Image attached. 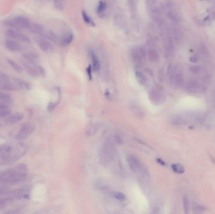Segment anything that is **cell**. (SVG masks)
<instances>
[{
  "label": "cell",
  "mask_w": 215,
  "mask_h": 214,
  "mask_svg": "<svg viewBox=\"0 0 215 214\" xmlns=\"http://www.w3.org/2000/svg\"><path fill=\"white\" fill-rule=\"evenodd\" d=\"M27 177V166L21 163L14 168L0 171V183L3 184H15L23 182Z\"/></svg>",
  "instance_id": "1"
},
{
  "label": "cell",
  "mask_w": 215,
  "mask_h": 214,
  "mask_svg": "<svg viewBox=\"0 0 215 214\" xmlns=\"http://www.w3.org/2000/svg\"><path fill=\"white\" fill-rule=\"evenodd\" d=\"M127 162L130 168L137 175L142 178H147L149 177V172L147 168L142 163V162L134 155H128L127 157Z\"/></svg>",
  "instance_id": "2"
},
{
  "label": "cell",
  "mask_w": 215,
  "mask_h": 214,
  "mask_svg": "<svg viewBox=\"0 0 215 214\" xmlns=\"http://www.w3.org/2000/svg\"><path fill=\"white\" fill-rule=\"evenodd\" d=\"M168 73L170 78V81L174 86L179 87L184 83V78L181 71L179 67L176 65H170L169 67Z\"/></svg>",
  "instance_id": "3"
},
{
  "label": "cell",
  "mask_w": 215,
  "mask_h": 214,
  "mask_svg": "<svg viewBox=\"0 0 215 214\" xmlns=\"http://www.w3.org/2000/svg\"><path fill=\"white\" fill-rule=\"evenodd\" d=\"M30 23V20L23 16H17L6 21L7 26L17 30L28 29Z\"/></svg>",
  "instance_id": "4"
},
{
  "label": "cell",
  "mask_w": 215,
  "mask_h": 214,
  "mask_svg": "<svg viewBox=\"0 0 215 214\" xmlns=\"http://www.w3.org/2000/svg\"><path fill=\"white\" fill-rule=\"evenodd\" d=\"M35 129V125L32 122H25L21 126L17 135V138L18 140H25L29 138Z\"/></svg>",
  "instance_id": "5"
},
{
  "label": "cell",
  "mask_w": 215,
  "mask_h": 214,
  "mask_svg": "<svg viewBox=\"0 0 215 214\" xmlns=\"http://www.w3.org/2000/svg\"><path fill=\"white\" fill-rule=\"evenodd\" d=\"M5 34L6 36L11 39L17 40L20 41L22 42L26 43V44L30 43V39L27 36L23 34V33L18 32L15 30L8 29L5 32Z\"/></svg>",
  "instance_id": "6"
},
{
  "label": "cell",
  "mask_w": 215,
  "mask_h": 214,
  "mask_svg": "<svg viewBox=\"0 0 215 214\" xmlns=\"http://www.w3.org/2000/svg\"><path fill=\"white\" fill-rule=\"evenodd\" d=\"M113 151L112 147L110 145V144H105L100 152V158L101 161L105 163H109L113 158Z\"/></svg>",
  "instance_id": "7"
},
{
  "label": "cell",
  "mask_w": 215,
  "mask_h": 214,
  "mask_svg": "<svg viewBox=\"0 0 215 214\" xmlns=\"http://www.w3.org/2000/svg\"><path fill=\"white\" fill-rule=\"evenodd\" d=\"M149 97L151 102L155 104H161L165 101L163 93L155 88H153L150 90Z\"/></svg>",
  "instance_id": "8"
},
{
  "label": "cell",
  "mask_w": 215,
  "mask_h": 214,
  "mask_svg": "<svg viewBox=\"0 0 215 214\" xmlns=\"http://www.w3.org/2000/svg\"><path fill=\"white\" fill-rule=\"evenodd\" d=\"M186 90L189 93L196 94L203 93L205 90V87L197 81H190L186 85Z\"/></svg>",
  "instance_id": "9"
},
{
  "label": "cell",
  "mask_w": 215,
  "mask_h": 214,
  "mask_svg": "<svg viewBox=\"0 0 215 214\" xmlns=\"http://www.w3.org/2000/svg\"><path fill=\"white\" fill-rule=\"evenodd\" d=\"M12 147L8 144L0 146V159L9 162L13 154Z\"/></svg>",
  "instance_id": "10"
},
{
  "label": "cell",
  "mask_w": 215,
  "mask_h": 214,
  "mask_svg": "<svg viewBox=\"0 0 215 214\" xmlns=\"http://www.w3.org/2000/svg\"><path fill=\"white\" fill-rule=\"evenodd\" d=\"M35 40H36V42L37 45H38V47L43 52L46 53H49L53 51V45L47 39L43 37H40V38H36Z\"/></svg>",
  "instance_id": "11"
},
{
  "label": "cell",
  "mask_w": 215,
  "mask_h": 214,
  "mask_svg": "<svg viewBox=\"0 0 215 214\" xmlns=\"http://www.w3.org/2000/svg\"><path fill=\"white\" fill-rule=\"evenodd\" d=\"M152 17L154 22L160 28L164 27L165 21L162 17V13L157 8H153L152 10Z\"/></svg>",
  "instance_id": "12"
},
{
  "label": "cell",
  "mask_w": 215,
  "mask_h": 214,
  "mask_svg": "<svg viewBox=\"0 0 215 214\" xmlns=\"http://www.w3.org/2000/svg\"><path fill=\"white\" fill-rule=\"evenodd\" d=\"M22 57L23 58L25 61L27 62L28 63L32 64V65H35L37 64H38V62L40 61V57L38 55L37 53H33V52L25 53L22 55Z\"/></svg>",
  "instance_id": "13"
},
{
  "label": "cell",
  "mask_w": 215,
  "mask_h": 214,
  "mask_svg": "<svg viewBox=\"0 0 215 214\" xmlns=\"http://www.w3.org/2000/svg\"><path fill=\"white\" fill-rule=\"evenodd\" d=\"M5 45L6 49L11 52H17L22 50L21 45L17 41H15L13 39L6 40Z\"/></svg>",
  "instance_id": "14"
},
{
  "label": "cell",
  "mask_w": 215,
  "mask_h": 214,
  "mask_svg": "<svg viewBox=\"0 0 215 214\" xmlns=\"http://www.w3.org/2000/svg\"><path fill=\"white\" fill-rule=\"evenodd\" d=\"M164 53L166 57H170L174 52V46L173 40L171 36H167L165 40L164 46Z\"/></svg>",
  "instance_id": "15"
},
{
  "label": "cell",
  "mask_w": 215,
  "mask_h": 214,
  "mask_svg": "<svg viewBox=\"0 0 215 214\" xmlns=\"http://www.w3.org/2000/svg\"><path fill=\"white\" fill-rule=\"evenodd\" d=\"M13 81L14 82V84L18 87L23 90H30L32 89V85L27 82L23 80L20 78L17 77H13Z\"/></svg>",
  "instance_id": "16"
},
{
  "label": "cell",
  "mask_w": 215,
  "mask_h": 214,
  "mask_svg": "<svg viewBox=\"0 0 215 214\" xmlns=\"http://www.w3.org/2000/svg\"><path fill=\"white\" fill-rule=\"evenodd\" d=\"M22 64L23 66V68L26 71V72L30 76H32V77L35 78L39 75L36 69L35 68V67L32 64L28 63L27 62H26L25 60L22 62Z\"/></svg>",
  "instance_id": "17"
},
{
  "label": "cell",
  "mask_w": 215,
  "mask_h": 214,
  "mask_svg": "<svg viewBox=\"0 0 215 214\" xmlns=\"http://www.w3.org/2000/svg\"><path fill=\"white\" fill-rule=\"evenodd\" d=\"M89 54L92 63V67H93L94 71L95 72H98L100 70L101 65H100V62L98 55L92 50H90L89 51Z\"/></svg>",
  "instance_id": "18"
},
{
  "label": "cell",
  "mask_w": 215,
  "mask_h": 214,
  "mask_svg": "<svg viewBox=\"0 0 215 214\" xmlns=\"http://www.w3.org/2000/svg\"><path fill=\"white\" fill-rule=\"evenodd\" d=\"M28 29L31 33L33 34L40 35L44 33L45 30V27L42 24H39L37 23H31Z\"/></svg>",
  "instance_id": "19"
},
{
  "label": "cell",
  "mask_w": 215,
  "mask_h": 214,
  "mask_svg": "<svg viewBox=\"0 0 215 214\" xmlns=\"http://www.w3.org/2000/svg\"><path fill=\"white\" fill-rule=\"evenodd\" d=\"M131 57L132 60L137 64H141L143 62V59L144 58L140 50L137 48H133L131 50Z\"/></svg>",
  "instance_id": "20"
},
{
  "label": "cell",
  "mask_w": 215,
  "mask_h": 214,
  "mask_svg": "<svg viewBox=\"0 0 215 214\" xmlns=\"http://www.w3.org/2000/svg\"><path fill=\"white\" fill-rule=\"evenodd\" d=\"M23 117V115L22 113H15V114L8 117L5 119V123L7 125H13L21 121Z\"/></svg>",
  "instance_id": "21"
},
{
  "label": "cell",
  "mask_w": 215,
  "mask_h": 214,
  "mask_svg": "<svg viewBox=\"0 0 215 214\" xmlns=\"http://www.w3.org/2000/svg\"><path fill=\"white\" fill-rule=\"evenodd\" d=\"M18 87L12 83H11L9 81H2L0 80V90H6V91H11L17 90Z\"/></svg>",
  "instance_id": "22"
},
{
  "label": "cell",
  "mask_w": 215,
  "mask_h": 214,
  "mask_svg": "<svg viewBox=\"0 0 215 214\" xmlns=\"http://www.w3.org/2000/svg\"><path fill=\"white\" fill-rule=\"evenodd\" d=\"M147 56L152 62H157L160 59L159 53L157 50L154 48H150L147 52Z\"/></svg>",
  "instance_id": "23"
},
{
  "label": "cell",
  "mask_w": 215,
  "mask_h": 214,
  "mask_svg": "<svg viewBox=\"0 0 215 214\" xmlns=\"http://www.w3.org/2000/svg\"><path fill=\"white\" fill-rule=\"evenodd\" d=\"M74 39V35L72 33H68L64 35L61 40H59V42L61 45L63 47H67L69 45Z\"/></svg>",
  "instance_id": "24"
},
{
  "label": "cell",
  "mask_w": 215,
  "mask_h": 214,
  "mask_svg": "<svg viewBox=\"0 0 215 214\" xmlns=\"http://www.w3.org/2000/svg\"><path fill=\"white\" fill-rule=\"evenodd\" d=\"M11 195L14 196L18 198H27L29 196V192L26 190H17L12 191L9 193Z\"/></svg>",
  "instance_id": "25"
},
{
  "label": "cell",
  "mask_w": 215,
  "mask_h": 214,
  "mask_svg": "<svg viewBox=\"0 0 215 214\" xmlns=\"http://www.w3.org/2000/svg\"><path fill=\"white\" fill-rule=\"evenodd\" d=\"M45 38L47 39H48L49 40L52 42L54 44H57L59 42V38L57 35V34L52 30H49L48 32H47L45 34Z\"/></svg>",
  "instance_id": "26"
},
{
  "label": "cell",
  "mask_w": 215,
  "mask_h": 214,
  "mask_svg": "<svg viewBox=\"0 0 215 214\" xmlns=\"http://www.w3.org/2000/svg\"><path fill=\"white\" fill-rule=\"evenodd\" d=\"M7 62L10 65V66L14 70L15 72L21 74L23 72V68L18 63H17L15 61H14L13 60H12L11 59H7Z\"/></svg>",
  "instance_id": "27"
},
{
  "label": "cell",
  "mask_w": 215,
  "mask_h": 214,
  "mask_svg": "<svg viewBox=\"0 0 215 214\" xmlns=\"http://www.w3.org/2000/svg\"><path fill=\"white\" fill-rule=\"evenodd\" d=\"M166 15L167 18L172 22L177 23L179 21V17L176 11H174L173 10H169L167 11Z\"/></svg>",
  "instance_id": "28"
},
{
  "label": "cell",
  "mask_w": 215,
  "mask_h": 214,
  "mask_svg": "<svg viewBox=\"0 0 215 214\" xmlns=\"http://www.w3.org/2000/svg\"><path fill=\"white\" fill-rule=\"evenodd\" d=\"M0 102L6 105L10 104L12 102V98L7 93L0 92Z\"/></svg>",
  "instance_id": "29"
},
{
  "label": "cell",
  "mask_w": 215,
  "mask_h": 214,
  "mask_svg": "<svg viewBox=\"0 0 215 214\" xmlns=\"http://www.w3.org/2000/svg\"><path fill=\"white\" fill-rule=\"evenodd\" d=\"M107 8V4L104 1H100L96 8L97 14L100 16L104 15V12Z\"/></svg>",
  "instance_id": "30"
},
{
  "label": "cell",
  "mask_w": 215,
  "mask_h": 214,
  "mask_svg": "<svg viewBox=\"0 0 215 214\" xmlns=\"http://www.w3.org/2000/svg\"><path fill=\"white\" fill-rule=\"evenodd\" d=\"M135 75L136 77L138 80L139 82L141 84V85H145L147 82V78L145 77V76L144 75V74L140 72V71H137L135 72Z\"/></svg>",
  "instance_id": "31"
},
{
  "label": "cell",
  "mask_w": 215,
  "mask_h": 214,
  "mask_svg": "<svg viewBox=\"0 0 215 214\" xmlns=\"http://www.w3.org/2000/svg\"><path fill=\"white\" fill-rule=\"evenodd\" d=\"M171 167L173 171H174L177 173L181 174L184 172V168L181 164H173L172 165Z\"/></svg>",
  "instance_id": "32"
},
{
  "label": "cell",
  "mask_w": 215,
  "mask_h": 214,
  "mask_svg": "<svg viewBox=\"0 0 215 214\" xmlns=\"http://www.w3.org/2000/svg\"><path fill=\"white\" fill-rule=\"evenodd\" d=\"M82 16H83V18L84 21L86 23H88V24H89V25H91V26H95V23L93 22V21L92 20V19L89 17V16L88 15V13H87L85 11H83V12H82Z\"/></svg>",
  "instance_id": "33"
},
{
  "label": "cell",
  "mask_w": 215,
  "mask_h": 214,
  "mask_svg": "<svg viewBox=\"0 0 215 214\" xmlns=\"http://www.w3.org/2000/svg\"><path fill=\"white\" fill-rule=\"evenodd\" d=\"M112 196H113V197L117 199L118 200H119V201H125V200H126L125 195L123 193L119 192H113Z\"/></svg>",
  "instance_id": "34"
},
{
  "label": "cell",
  "mask_w": 215,
  "mask_h": 214,
  "mask_svg": "<svg viewBox=\"0 0 215 214\" xmlns=\"http://www.w3.org/2000/svg\"><path fill=\"white\" fill-rule=\"evenodd\" d=\"M11 114V111L8 109V108H5L0 109V117L1 118L6 117L8 116H10Z\"/></svg>",
  "instance_id": "35"
},
{
  "label": "cell",
  "mask_w": 215,
  "mask_h": 214,
  "mask_svg": "<svg viewBox=\"0 0 215 214\" xmlns=\"http://www.w3.org/2000/svg\"><path fill=\"white\" fill-rule=\"evenodd\" d=\"M189 69L194 74H199L201 72V67L199 65H191Z\"/></svg>",
  "instance_id": "36"
},
{
  "label": "cell",
  "mask_w": 215,
  "mask_h": 214,
  "mask_svg": "<svg viewBox=\"0 0 215 214\" xmlns=\"http://www.w3.org/2000/svg\"><path fill=\"white\" fill-rule=\"evenodd\" d=\"M183 207H184V210L186 213H187L189 212L190 208V202L189 199L187 198V197H184L183 199Z\"/></svg>",
  "instance_id": "37"
},
{
  "label": "cell",
  "mask_w": 215,
  "mask_h": 214,
  "mask_svg": "<svg viewBox=\"0 0 215 214\" xmlns=\"http://www.w3.org/2000/svg\"><path fill=\"white\" fill-rule=\"evenodd\" d=\"M53 4H54V6L57 10H62L64 9V3L62 0H53Z\"/></svg>",
  "instance_id": "38"
},
{
  "label": "cell",
  "mask_w": 215,
  "mask_h": 214,
  "mask_svg": "<svg viewBox=\"0 0 215 214\" xmlns=\"http://www.w3.org/2000/svg\"><path fill=\"white\" fill-rule=\"evenodd\" d=\"M35 67V68L36 69L38 75H42L44 76L45 74V69H44L43 67H42L41 65H39L38 64H37L35 65H33Z\"/></svg>",
  "instance_id": "39"
},
{
  "label": "cell",
  "mask_w": 215,
  "mask_h": 214,
  "mask_svg": "<svg viewBox=\"0 0 215 214\" xmlns=\"http://www.w3.org/2000/svg\"><path fill=\"white\" fill-rule=\"evenodd\" d=\"M11 200V198H4V199H1L0 200V209H2L8 204Z\"/></svg>",
  "instance_id": "40"
},
{
  "label": "cell",
  "mask_w": 215,
  "mask_h": 214,
  "mask_svg": "<svg viewBox=\"0 0 215 214\" xmlns=\"http://www.w3.org/2000/svg\"><path fill=\"white\" fill-rule=\"evenodd\" d=\"M0 80L2 81H9V78L6 74L0 70Z\"/></svg>",
  "instance_id": "41"
},
{
  "label": "cell",
  "mask_w": 215,
  "mask_h": 214,
  "mask_svg": "<svg viewBox=\"0 0 215 214\" xmlns=\"http://www.w3.org/2000/svg\"><path fill=\"white\" fill-rule=\"evenodd\" d=\"M91 72H92V69H91V66L89 65L88 67L87 68V73L89 75V77L90 79H91Z\"/></svg>",
  "instance_id": "42"
},
{
  "label": "cell",
  "mask_w": 215,
  "mask_h": 214,
  "mask_svg": "<svg viewBox=\"0 0 215 214\" xmlns=\"http://www.w3.org/2000/svg\"><path fill=\"white\" fill-rule=\"evenodd\" d=\"M190 61L192 62H197V60H198V58L196 56H194V57H192L190 58Z\"/></svg>",
  "instance_id": "43"
},
{
  "label": "cell",
  "mask_w": 215,
  "mask_h": 214,
  "mask_svg": "<svg viewBox=\"0 0 215 214\" xmlns=\"http://www.w3.org/2000/svg\"><path fill=\"white\" fill-rule=\"evenodd\" d=\"M157 162H158L161 165H165V163H164L163 161H162V160H161V159H157Z\"/></svg>",
  "instance_id": "44"
},
{
  "label": "cell",
  "mask_w": 215,
  "mask_h": 214,
  "mask_svg": "<svg viewBox=\"0 0 215 214\" xmlns=\"http://www.w3.org/2000/svg\"><path fill=\"white\" fill-rule=\"evenodd\" d=\"M1 126H2V123L0 122V127H1Z\"/></svg>",
  "instance_id": "45"
}]
</instances>
